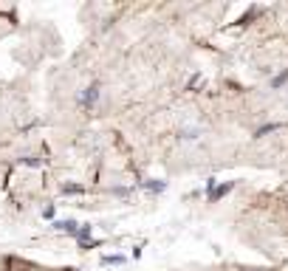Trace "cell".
Wrapping results in <instances>:
<instances>
[{"mask_svg":"<svg viewBox=\"0 0 288 271\" xmlns=\"http://www.w3.org/2000/svg\"><path fill=\"white\" fill-rule=\"evenodd\" d=\"M54 229H60V232H68V235L79 237V223H77V220H57Z\"/></svg>","mask_w":288,"mask_h":271,"instance_id":"2","label":"cell"},{"mask_svg":"<svg viewBox=\"0 0 288 271\" xmlns=\"http://www.w3.org/2000/svg\"><path fill=\"white\" fill-rule=\"evenodd\" d=\"M141 186H144V189H147V192H164V189H167V184H164V181H156V178H153V181H141Z\"/></svg>","mask_w":288,"mask_h":271,"instance_id":"4","label":"cell"},{"mask_svg":"<svg viewBox=\"0 0 288 271\" xmlns=\"http://www.w3.org/2000/svg\"><path fill=\"white\" fill-rule=\"evenodd\" d=\"M232 186H235V184H223V186H218V189H215V192L209 195V201H218V198H223V195H226L229 189H232Z\"/></svg>","mask_w":288,"mask_h":271,"instance_id":"6","label":"cell"},{"mask_svg":"<svg viewBox=\"0 0 288 271\" xmlns=\"http://www.w3.org/2000/svg\"><path fill=\"white\" fill-rule=\"evenodd\" d=\"M280 124H263L260 130H257V136H266V133H271V130H277Z\"/></svg>","mask_w":288,"mask_h":271,"instance_id":"9","label":"cell"},{"mask_svg":"<svg viewBox=\"0 0 288 271\" xmlns=\"http://www.w3.org/2000/svg\"><path fill=\"white\" fill-rule=\"evenodd\" d=\"M124 260V257H119V254H113V257H105V260H102V263H107V266H113V263H122Z\"/></svg>","mask_w":288,"mask_h":271,"instance_id":"10","label":"cell"},{"mask_svg":"<svg viewBox=\"0 0 288 271\" xmlns=\"http://www.w3.org/2000/svg\"><path fill=\"white\" fill-rule=\"evenodd\" d=\"M113 195H119V198H130V195H133V189H130V186H116V189H113Z\"/></svg>","mask_w":288,"mask_h":271,"instance_id":"8","label":"cell"},{"mask_svg":"<svg viewBox=\"0 0 288 271\" xmlns=\"http://www.w3.org/2000/svg\"><path fill=\"white\" fill-rule=\"evenodd\" d=\"M62 192H65V195H82V186H77V184H65V186H62Z\"/></svg>","mask_w":288,"mask_h":271,"instance_id":"7","label":"cell"},{"mask_svg":"<svg viewBox=\"0 0 288 271\" xmlns=\"http://www.w3.org/2000/svg\"><path fill=\"white\" fill-rule=\"evenodd\" d=\"M286 82H288V68H286V71H280L277 77L271 79V88L277 90V88H283V85H286Z\"/></svg>","mask_w":288,"mask_h":271,"instance_id":"5","label":"cell"},{"mask_svg":"<svg viewBox=\"0 0 288 271\" xmlns=\"http://www.w3.org/2000/svg\"><path fill=\"white\" fill-rule=\"evenodd\" d=\"M99 96H102V85H99V82H91L85 90H79L77 93V105L82 107V110H94L96 102H99Z\"/></svg>","mask_w":288,"mask_h":271,"instance_id":"1","label":"cell"},{"mask_svg":"<svg viewBox=\"0 0 288 271\" xmlns=\"http://www.w3.org/2000/svg\"><path fill=\"white\" fill-rule=\"evenodd\" d=\"M178 139L181 141H198L201 139V130H198V127H184V130H178Z\"/></svg>","mask_w":288,"mask_h":271,"instance_id":"3","label":"cell"},{"mask_svg":"<svg viewBox=\"0 0 288 271\" xmlns=\"http://www.w3.org/2000/svg\"><path fill=\"white\" fill-rule=\"evenodd\" d=\"M54 212H57L54 206H45V209H43V218H54Z\"/></svg>","mask_w":288,"mask_h":271,"instance_id":"11","label":"cell"}]
</instances>
